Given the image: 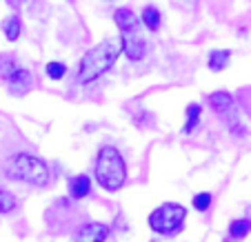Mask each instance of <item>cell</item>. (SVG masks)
<instances>
[{"label": "cell", "mask_w": 251, "mask_h": 242, "mask_svg": "<svg viewBox=\"0 0 251 242\" xmlns=\"http://www.w3.org/2000/svg\"><path fill=\"white\" fill-rule=\"evenodd\" d=\"M120 51H123V38H107L100 45H96L91 51L85 53L80 60V69H78V80L80 82H91L98 76H102L107 69L114 67L118 60Z\"/></svg>", "instance_id": "1"}, {"label": "cell", "mask_w": 251, "mask_h": 242, "mask_svg": "<svg viewBox=\"0 0 251 242\" xmlns=\"http://www.w3.org/2000/svg\"><path fill=\"white\" fill-rule=\"evenodd\" d=\"M96 180L104 191H118L127 182V165L116 147H102L96 158Z\"/></svg>", "instance_id": "2"}, {"label": "cell", "mask_w": 251, "mask_h": 242, "mask_svg": "<svg viewBox=\"0 0 251 242\" xmlns=\"http://www.w3.org/2000/svg\"><path fill=\"white\" fill-rule=\"evenodd\" d=\"M7 176L11 180L27 182L33 187H45L49 182V169L40 158L31 156V153H18L7 165Z\"/></svg>", "instance_id": "3"}, {"label": "cell", "mask_w": 251, "mask_h": 242, "mask_svg": "<svg viewBox=\"0 0 251 242\" xmlns=\"http://www.w3.org/2000/svg\"><path fill=\"white\" fill-rule=\"evenodd\" d=\"M185 218H187V209L182 204L167 202L149 216V227L156 233H160V236H176L182 229Z\"/></svg>", "instance_id": "4"}, {"label": "cell", "mask_w": 251, "mask_h": 242, "mask_svg": "<svg viewBox=\"0 0 251 242\" xmlns=\"http://www.w3.org/2000/svg\"><path fill=\"white\" fill-rule=\"evenodd\" d=\"M0 76H2V80L7 82L9 91H14V94H18V96L27 94V91L33 87V76L27 72V69L16 65V60L11 56L0 58Z\"/></svg>", "instance_id": "5"}, {"label": "cell", "mask_w": 251, "mask_h": 242, "mask_svg": "<svg viewBox=\"0 0 251 242\" xmlns=\"http://www.w3.org/2000/svg\"><path fill=\"white\" fill-rule=\"evenodd\" d=\"M109 236V227L100 222H89L76 233L74 242H104Z\"/></svg>", "instance_id": "6"}, {"label": "cell", "mask_w": 251, "mask_h": 242, "mask_svg": "<svg viewBox=\"0 0 251 242\" xmlns=\"http://www.w3.org/2000/svg\"><path fill=\"white\" fill-rule=\"evenodd\" d=\"M123 49L125 53H127L129 60H142L145 58V51H147V47H145V40L136 33H123Z\"/></svg>", "instance_id": "7"}, {"label": "cell", "mask_w": 251, "mask_h": 242, "mask_svg": "<svg viewBox=\"0 0 251 242\" xmlns=\"http://www.w3.org/2000/svg\"><path fill=\"white\" fill-rule=\"evenodd\" d=\"M114 20H116V24L120 27L123 33H136L138 31V18L131 9H127V7H123V9L116 11Z\"/></svg>", "instance_id": "8"}, {"label": "cell", "mask_w": 251, "mask_h": 242, "mask_svg": "<svg viewBox=\"0 0 251 242\" xmlns=\"http://www.w3.org/2000/svg\"><path fill=\"white\" fill-rule=\"evenodd\" d=\"M91 191V180L89 176H85V173H80V176H74L69 180V195L74 200H82L87 198Z\"/></svg>", "instance_id": "9"}, {"label": "cell", "mask_w": 251, "mask_h": 242, "mask_svg": "<svg viewBox=\"0 0 251 242\" xmlns=\"http://www.w3.org/2000/svg\"><path fill=\"white\" fill-rule=\"evenodd\" d=\"M209 105L218 111L220 116H229L233 109V98L227 94V91H216V94L209 96Z\"/></svg>", "instance_id": "10"}, {"label": "cell", "mask_w": 251, "mask_h": 242, "mask_svg": "<svg viewBox=\"0 0 251 242\" xmlns=\"http://www.w3.org/2000/svg\"><path fill=\"white\" fill-rule=\"evenodd\" d=\"M2 31H5L9 43H16V40L20 38V31H23V24H20L18 16H7V18L2 20Z\"/></svg>", "instance_id": "11"}, {"label": "cell", "mask_w": 251, "mask_h": 242, "mask_svg": "<svg viewBox=\"0 0 251 242\" xmlns=\"http://www.w3.org/2000/svg\"><path fill=\"white\" fill-rule=\"evenodd\" d=\"M229 58H231V51L229 49H216V51L209 53V69L211 72H223L227 67Z\"/></svg>", "instance_id": "12"}, {"label": "cell", "mask_w": 251, "mask_h": 242, "mask_svg": "<svg viewBox=\"0 0 251 242\" xmlns=\"http://www.w3.org/2000/svg\"><path fill=\"white\" fill-rule=\"evenodd\" d=\"M249 231H251V220H233L231 227H229V238L233 242H240Z\"/></svg>", "instance_id": "13"}, {"label": "cell", "mask_w": 251, "mask_h": 242, "mask_svg": "<svg viewBox=\"0 0 251 242\" xmlns=\"http://www.w3.org/2000/svg\"><path fill=\"white\" fill-rule=\"evenodd\" d=\"M142 23H145V27H147L149 31H158V27H160V11L153 5L145 7V11H142Z\"/></svg>", "instance_id": "14"}, {"label": "cell", "mask_w": 251, "mask_h": 242, "mask_svg": "<svg viewBox=\"0 0 251 242\" xmlns=\"http://www.w3.org/2000/svg\"><path fill=\"white\" fill-rule=\"evenodd\" d=\"M18 207V198H16L11 191L0 189V214H9Z\"/></svg>", "instance_id": "15"}, {"label": "cell", "mask_w": 251, "mask_h": 242, "mask_svg": "<svg viewBox=\"0 0 251 242\" xmlns=\"http://www.w3.org/2000/svg\"><path fill=\"white\" fill-rule=\"evenodd\" d=\"M200 111L202 109H200V105H196V102L187 107V124H185V129H182L185 133H191L196 129V124L200 122Z\"/></svg>", "instance_id": "16"}, {"label": "cell", "mask_w": 251, "mask_h": 242, "mask_svg": "<svg viewBox=\"0 0 251 242\" xmlns=\"http://www.w3.org/2000/svg\"><path fill=\"white\" fill-rule=\"evenodd\" d=\"M45 72H47V76L51 80H62L67 73V67H65V62H47Z\"/></svg>", "instance_id": "17"}, {"label": "cell", "mask_w": 251, "mask_h": 242, "mask_svg": "<svg viewBox=\"0 0 251 242\" xmlns=\"http://www.w3.org/2000/svg\"><path fill=\"white\" fill-rule=\"evenodd\" d=\"M209 204H211V194H198L194 198V207L198 211H207Z\"/></svg>", "instance_id": "18"}, {"label": "cell", "mask_w": 251, "mask_h": 242, "mask_svg": "<svg viewBox=\"0 0 251 242\" xmlns=\"http://www.w3.org/2000/svg\"><path fill=\"white\" fill-rule=\"evenodd\" d=\"M7 5L14 7V9H18V7H20V0H7Z\"/></svg>", "instance_id": "19"}]
</instances>
